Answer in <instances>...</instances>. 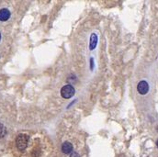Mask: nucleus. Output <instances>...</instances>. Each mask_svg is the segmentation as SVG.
<instances>
[{
  "label": "nucleus",
  "mask_w": 158,
  "mask_h": 157,
  "mask_svg": "<svg viewBox=\"0 0 158 157\" xmlns=\"http://www.w3.org/2000/svg\"><path fill=\"white\" fill-rule=\"evenodd\" d=\"M10 18V12L7 8H2L0 9V20L1 21H6Z\"/></svg>",
  "instance_id": "nucleus-5"
},
{
  "label": "nucleus",
  "mask_w": 158,
  "mask_h": 157,
  "mask_svg": "<svg viewBox=\"0 0 158 157\" xmlns=\"http://www.w3.org/2000/svg\"><path fill=\"white\" fill-rule=\"evenodd\" d=\"M75 93V90H74V87L71 85H66L64 87H62L61 89V95L64 98H70L72 97Z\"/></svg>",
  "instance_id": "nucleus-2"
},
{
  "label": "nucleus",
  "mask_w": 158,
  "mask_h": 157,
  "mask_svg": "<svg viewBox=\"0 0 158 157\" xmlns=\"http://www.w3.org/2000/svg\"><path fill=\"white\" fill-rule=\"evenodd\" d=\"M6 128L2 125V124H0V138H2L5 136L6 134Z\"/></svg>",
  "instance_id": "nucleus-7"
},
{
  "label": "nucleus",
  "mask_w": 158,
  "mask_h": 157,
  "mask_svg": "<svg viewBox=\"0 0 158 157\" xmlns=\"http://www.w3.org/2000/svg\"><path fill=\"white\" fill-rule=\"evenodd\" d=\"M62 151L64 153L68 154V153H72L73 152V145L69 142H64L62 145Z\"/></svg>",
  "instance_id": "nucleus-4"
},
{
  "label": "nucleus",
  "mask_w": 158,
  "mask_h": 157,
  "mask_svg": "<svg viewBox=\"0 0 158 157\" xmlns=\"http://www.w3.org/2000/svg\"><path fill=\"white\" fill-rule=\"evenodd\" d=\"M0 39H1V34H0Z\"/></svg>",
  "instance_id": "nucleus-10"
},
{
  "label": "nucleus",
  "mask_w": 158,
  "mask_h": 157,
  "mask_svg": "<svg viewBox=\"0 0 158 157\" xmlns=\"http://www.w3.org/2000/svg\"><path fill=\"white\" fill-rule=\"evenodd\" d=\"M97 43V36L95 33H93L90 36V45H89V48H90L91 51H93L96 48Z\"/></svg>",
  "instance_id": "nucleus-6"
},
{
  "label": "nucleus",
  "mask_w": 158,
  "mask_h": 157,
  "mask_svg": "<svg viewBox=\"0 0 158 157\" xmlns=\"http://www.w3.org/2000/svg\"><path fill=\"white\" fill-rule=\"evenodd\" d=\"M156 146L158 147V140H157V142H156Z\"/></svg>",
  "instance_id": "nucleus-9"
},
{
  "label": "nucleus",
  "mask_w": 158,
  "mask_h": 157,
  "mask_svg": "<svg viewBox=\"0 0 158 157\" xmlns=\"http://www.w3.org/2000/svg\"><path fill=\"white\" fill-rule=\"evenodd\" d=\"M28 142H29V136L27 134H19L18 135L16 139V144L17 147L19 151H24L28 146Z\"/></svg>",
  "instance_id": "nucleus-1"
},
{
  "label": "nucleus",
  "mask_w": 158,
  "mask_h": 157,
  "mask_svg": "<svg viewBox=\"0 0 158 157\" xmlns=\"http://www.w3.org/2000/svg\"><path fill=\"white\" fill-rule=\"evenodd\" d=\"M137 90L141 95H145L149 91V85L146 81H141L139 82L137 86Z\"/></svg>",
  "instance_id": "nucleus-3"
},
{
  "label": "nucleus",
  "mask_w": 158,
  "mask_h": 157,
  "mask_svg": "<svg viewBox=\"0 0 158 157\" xmlns=\"http://www.w3.org/2000/svg\"><path fill=\"white\" fill-rule=\"evenodd\" d=\"M70 157H80L79 156V154L77 153V152H73L71 154H70Z\"/></svg>",
  "instance_id": "nucleus-8"
}]
</instances>
